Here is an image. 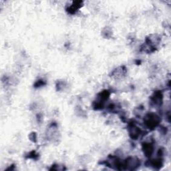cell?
<instances>
[{"instance_id": "cell-1", "label": "cell", "mask_w": 171, "mask_h": 171, "mask_svg": "<svg viewBox=\"0 0 171 171\" xmlns=\"http://www.w3.org/2000/svg\"><path fill=\"white\" fill-rule=\"evenodd\" d=\"M146 124H148V127L153 128L156 127V125L159 124V117L156 115L154 114H149L148 117H147Z\"/></svg>"}, {"instance_id": "cell-2", "label": "cell", "mask_w": 171, "mask_h": 171, "mask_svg": "<svg viewBox=\"0 0 171 171\" xmlns=\"http://www.w3.org/2000/svg\"><path fill=\"white\" fill-rule=\"evenodd\" d=\"M143 149L146 156H150L153 152V148L150 144H144L143 145Z\"/></svg>"}]
</instances>
